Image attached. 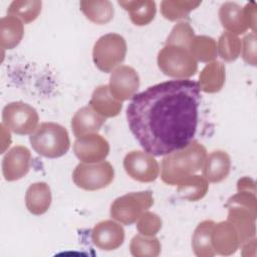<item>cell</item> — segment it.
<instances>
[{"label": "cell", "mask_w": 257, "mask_h": 257, "mask_svg": "<svg viewBox=\"0 0 257 257\" xmlns=\"http://www.w3.org/2000/svg\"><path fill=\"white\" fill-rule=\"evenodd\" d=\"M201 89L198 81H164L135 94L126 108L128 127L141 147L166 156L188 146L195 137Z\"/></svg>", "instance_id": "cell-1"}, {"label": "cell", "mask_w": 257, "mask_h": 257, "mask_svg": "<svg viewBox=\"0 0 257 257\" xmlns=\"http://www.w3.org/2000/svg\"><path fill=\"white\" fill-rule=\"evenodd\" d=\"M206 157V148L193 140L185 148L166 155L161 167L162 181L168 185H178L184 179L199 172Z\"/></svg>", "instance_id": "cell-2"}, {"label": "cell", "mask_w": 257, "mask_h": 257, "mask_svg": "<svg viewBox=\"0 0 257 257\" xmlns=\"http://www.w3.org/2000/svg\"><path fill=\"white\" fill-rule=\"evenodd\" d=\"M32 149L40 156L48 159L60 158L70 148L69 135L59 123L42 122L29 137Z\"/></svg>", "instance_id": "cell-3"}, {"label": "cell", "mask_w": 257, "mask_h": 257, "mask_svg": "<svg viewBox=\"0 0 257 257\" xmlns=\"http://www.w3.org/2000/svg\"><path fill=\"white\" fill-rule=\"evenodd\" d=\"M157 63L160 70L167 76L187 79L198 70V61L185 47L165 45L158 53Z\"/></svg>", "instance_id": "cell-4"}, {"label": "cell", "mask_w": 257, "mask_h": 257, "mask_svg": "<svg viewBox=\"0 0 257 257\" xmlns=\"http://www.w3.org/2000/svg\"><path fill=\"white\" fill-rule=\"evenodd\" d=\"M126 42L117 33H107L99 37L92 49V59L95 66L102 72H112L124 60Z\"/></svg>", "instance_id": "cell-5"}, {"label": "cell", "mask_w": 257, "mask_h": 257, "mask_svg": "<svg viewBox=\"0 0 257 257\" xmlns=\"http://www.w3.org/2000/svg\"><path fill=\"white\" fill-rule=\"evenodd\" d=\"M154 204L151 191L132 192L116 198L110 205V217L123 225H132Z\"/></svg>", "instance_id": "cell-6"}, {"label": "cell", "mask_w": 257, "mask_h": 257, "mask_svg": "<svg viewBox=\"0 0 257 257\" xmlns=\"http://www.w3.org/2000/svg\"><path fill=\"white\" fill-rule=\"evenodd\" d=\"M114 178V170L109 162L79 163L73 173V183L85 191H97L110 185Z\"/></svg>", "instance_id": "cell-7"}, {"label": "cell", "mask_w": 257, "mask_h": 257, "mask_svg": "<svg viewBox=\"0 0 257 257\" xmlns=\"http://www.w3.org/2000/svg\"><path fill=\"white\" fill-rule=\"evenodd\" d=\"M39 116L34 107L23 101L6 104L2 110V123L16 135H31L38 127Z\"/></svg>", "instance_id": "cell-8"}, {"label": "cell", "mask_w": 257, "mask_h": 257, "mask_svg": "<svg viewBox=\"0 0 257 257\" xmlns=\"http://www.w3.org/2000/svg\"><path fill=\"white\" fill-rule=\"evenodd\" d=\"M125 173L135 181L151 183L157 180L160 173L158 161L146 151H132L123 159Z\"/></svg>", "instance_id": "cell-9"}, {"label": "cell", "mask_w": 257, "mask_h": 257, "mask_svg": "<svg viewBox=\"0 0 257 257\" xmlns=\"http://www.w3.org/2000/svg\"><path fill=\"white\" fill-rule=\"evenodd\" d=\"M73 152L82 163H98L108 156L109 144L97 133L89 134L76 138L73 144Z\"/></svg>", "instance_id": "cell-10"}, {"label": "cell", "mask_w": 257, "mask_h": 257, "mask_svg": "<svg viewBox=\"0 0 257 257\" xmlns=\"http://www.w3.org/2000/svg\"><path fill=\"white\" fill-rule=\"evenodd\" d=\"M110 93L119 101L133 98L140 87V77L135 68L128 65H119L110 74Z\"/></svg>", "instance_id": "cell-11"}, {"label": "cell", "mask_w": 257, "mask_h": 257, "mask_svg": "<svg viewBox=\"0 0 257 257\" xmlns=\"http://www.w3.org/2000/svg\"><path fill=\"white\" fill-rule=\"evenodd\" d=\"M91 241L102 251H112L120 247L124 241V230L115 220L98 222L91 230Z\"/></svg>", "instance_id": "cell-12"}, {"label": "cell", "mask_w": 257, "mask_h": 257, "mask_svg": "<svg viewBox=\"0 0 257 257\" xmlns=\"http://www.w3.org/2000/svg\"><path fill=\"white\" fill-rule=\"evenodd\" d=\"M31 153L24 146H15L10 149L2 160L3 177L8 182L22 179L30 170Z\"/></svg>", "instance_id": "cell-13"}, {"label": "cell", "mask_w": 257, "mask_h": 257, "mask_svg": "<svg viewBox=\"0 0 257 257\" xmlns=\"http://www.w3.org/2000/svg\"><path fill=\"white\" fill-rule=\"evenodd\" d=\"M211 243L215 254L223 256L234 254L240 246L238 233L229 221L215 223L211 234Z\"/></svg>", "instance_id": "cell-14"}, {"label": "cell", "mask_w": 257, "mask_h": 257, "mask_svg": "<svg viewBox=\"0 0 257 257\" xmlns=\"http://www.w3.org/2000/svg\"><path fill=\"white\" fill-rule=\"evenodd\" d=\"M228 218L229 221L236 229L240 245L249 241L256 236V215L253 214L249 209L239 205H229Z\"/></svg>", "instance_id": "cell-15"}, {"label": "cell", "mask_w": 257, "mask_h": 257, "mask_svg": "<svg viewBox=\"0 0 257 257\" xmlns=\"http://www.w3.org/2000/svg\"><path fill=\"white\" fill-rule=\"evenodd\" d=\"M231 170V158L221 150L211 152L205 159L202 167L203 176L210 183H220L224 181Z\"/></svg>", "instance_id": "cell-16"}, {"label": "cell", "mask_w": 257, "mask_h": 257, "mask_svg": "<svg viewBox=\"0 0 257 257\" xmlns=\"http://www.w3.org/2000/svg\"><path fill=\"white\" fill-rule=\"evenodd\" d=\"M105 122V118L92 109L90 105L79 108L71 119L73 135L78 138L89 134H96Z\"/></svg>", "instance_id": "cell-17"}, {"label": "cell", "mask_w": 257, "mask_h": 257, "mask_svg": "<svg viewBox=\"0 0 257 257\" xmlns=\"http://www.w3.org/2000/svg\"><path fill=\"white\" fill-rule=\"evenodd\" d=\"M219 19L222 26L228 32L237 36L249 29L243 8L235 2H225L221 5Z\"/></svg>", "instance_id": "cell-18"}, {"label": "cell", "mask_w": 257, "mask_h": 257, "mask_svg": "<svg viewBox=\"0 0 257 257\" xmlns=\"http://www.w3.org/2000/svg\"><path fill=\"white\" fill-rule=\"evenodd\" d=\"M89 105L94 111L104 118L118 115L122 108V102L110 93L107 84L99 85L93 90L89 100Z\"/></svg>", "instance_id": "cell-19"}, {"label": "cell", "mask_w": 257, "mask_h": 257, "mask_svg": "<svg viewBox=\"0 0 257 257\" xmlns=\"http://www.w3.org/2000/svg\"><path fill=\"white\" fill-rule=\"evenodd\" d=\"M51 201V191L47 183L37 182L28 187L25 194V205L32 215L40 216L46 213Z\"/></svg>", "instance_id": "cell-20"}, {"label": "cell", "mask_w": 257, "mask_h": 257, "mask_svg": "<svg viewBox=\"0 0 257 257\" xmlns=\"http://www.w3.org/2000/svg\"><path fill=\"white\" fill-rule=\"evenodd\" d=\"M226 79V69L223 62L214 60L205 65L199 74L200 89L207 93H215L222 89Z\"/></svg>", "instance_id": "cell-21"}, {"label": "cell", "mask_w": 257, "mask_h": 257, "mask_svg": "<svg viewBox=\"0 0 257 257\" xmlns=\"http://www.w3.org/2000/svg\"><path fill=\"white\" fill-rule=\"evenodd\" d=\"M125 11L128 12L131 21L137 26H145L151 23L157 12L155 1L151 0H135V1H118Z\"/></svg>", "instance_id": "cell-22"}, {"label": "cell", "mask_w": 257, "mask_h": 257, "mask_svg": "<svg viewBox=\"0 0 257 257\" xmlns=\"http://www.w3.org/2000/svg\"><path fill=\"white\" fill-rule=\"evenodd\" d=\"M79 9L84 16L95 24H106L114 15V8L108 0H82Z\"/></svg>", "instance_id": "cell-23"}, {"label": "cell", "mask_w": 257, "mask_h": 257, "mask_svg": "<svg viewBox=\"0 0 257 257\" xmlns=\"http://www.w3.org/2000/svg\"><path fill=\"white\" fill-rule=\"evenodd\" d=\"M24 35L23 22L15 16L7 15L0 20V45L3 49H13Z\"/></svg>", "instance_id": "cell-24"}, {"label": "cell", "mask_w": 257, "mask_h": 257, "mask_svg": "<svg viewBox=\"0 0 257 257\" xmlns=\"http://www.w3.org/2000/svg\"><path fill=\"white\" fill-rule=\"evenodd\" d=\"M215 222L204 220L198 224L192 235V249L198 257H213L215 251L211 243V234Z\"/></svg>", "instance_id": "cell-25"}, {"label": "cell", "mask_w": 257, "mask_h": 257, "mask_svg": "<svg viewBox=\"0 0 257 257\" xmlns=\"http://www.w3.org/2000/svg\"><path fill=\"white\" fill-rule=\"evenodd\" d=\"M177 194L183 200L196 202L203 199L209 190V182L204 176L192 175L177 185Z\"/></svg>", "instance_id": "cell-26"}, {"label": "cell", "mask_w": 257, "mask_h": 257, "mask_svg": "<svg viewBox=\"0 0 257 257\" xmlns=\"http://www.w3.org/2000/svg\"><path fill=\"white\" fill-rule=\"evenodd\" d=\"M189 50L197 61L209 63L217 57V43L214 38L207 35L195 36Z\"/></svg>", "instance_id": "cell-27"}, {"label": "cell", "mask_w": 257, "mask_h": 257, "mask_svg": "<svg viewBox=\"0 0 257 257\" xmlns=\"http://www.w3.org/2000/svg\"><path fill=\"white\" fill-rule=\"evenodd\" d=\"M42 2L38 0H16L13 1L8 9V15H12L20 19L23 23L33 22L41 13Z\"/></svg>", "instance_id": "cell-28"}, {"label": "cell", "mask_w": 257, "mask_h": 257, "mask_svg": "<svg viewBox=\"0 0 257 257\" xmlns=\"http://www.w3.org/2000/svg\"><path fill=\"white\" fill-rule=\"evenodd\" d=\"M201 3V1L165 0L161 2V13L167 20L176 21L186 18Z\"/></svg>", "instance_id": "cell-29"}, {"label": "cell", "mask_w": 257, "mask_h": 257, "mask_svg": "<svg viewBox=\"0 0 257 257\" xmlns=\"http://www.w3.org/2000/svg\"><path fill=\"white\" fill-rule=\"evenodd\" d=\"M130 250L136 257H157L161 253V243L155 236L139 234L131 240Z\"/></svg>", "instance_id": "cell-30"}, {"label": "cell", "mask_w": 257, "mask_h": 257, "mask_svg": "<svg viewBox=\"0 0 257 257\" xmlns=\"http://www.w3.org/2000/svg\"><path fill=\"white\" fill-rule=\"evenodd\" d=\"M241 53V40L240 38L228 31L221 34L217 44V54L227 61L231 62L236 60Z\"/></svg>", "instance_id": "cell-31"}, {"label": "cell", "mask_w": 257, "mask_h": 257, "mask_svg": "<svg viewBox=\"0 0 257 257\" xmlns=\"http://www.w3.org/2000/svg\"><path fill=\"white\" fill-rule=\"evenodd\" d=\"M194 37L195 34L192 26L188 22H179L173 27L169 34L166 40V45L181 46L189 49Z\"/></svg>", "instance_id": "cell-32"}, {"label": "cell", "mask_w": 257, "mask_h": 257, "mask_svg": "<svg viewBox=\"0 0 257 257\" xmlns=\"http://www.w3.org/2000/svg\"><path fill=\"white\" fill-rule=\"evenodd\" d=\"M162 228V219L159 215L146 211L137 220V229L144 236H155Z\"/></svg>", "instance_id": "cell-33"}, {"label": "cell", "mask_w": 257, "mask_h": 257, "mask_svg": "<svg viewBox=\"0 0 257 257\" xmlns=\"http://www.w3.org/2000/svg\"><path fill=\"white\" fill-rule=\"evenodd\" d=\"M229 205H239L249 209L253 214L257 216V198L256 192L241 190L237 191V194L230 197L226 203V206Z\"/></svg>", "instance_id": "cell-34"}, {"label": "cell", "mask_w": 257, "mask_h": 257, "mask_svg": "<svg viewBox=\"0 0 257 257\" xmlns=\"http://www.w3.org/2000/svg\"><path fill=\"white\" fill-rule=\"evenodd\" d=\"M256 32H250L243 37L241 41L242 58L247 64L256 65Z\"/></svg>", "instance_id": "cell-35"}, {"label": "cell", "mask_w": 257, "mask_h": 257, "mask_svg": "<svg viewBox=\"0 0 257 257\" xmlns=\"http://www.w3.org/2000/svg\"><path fill=\"white\" fill-rule=\"evenodd\" d=\"M243 10H244V14H245L249 28L252 29V32H256V22H257L256 4L254 2H249L245 5Z\"/></svg>", "instance_id": "cell-36"}, {"label": "cell", "mask_w": 257, "mask_h": 257, "mask_svg": "<svg viewBox=\"0 0 257 257\" xmlns=\"http://www.w3.org/2000/svg\"><path fill=\"white\" fill-rule=\"evenodd\" d=\"M241 190L256 192L254 180L251 179L250 177H243L239 179L237 182V191H241Z\"/></svg>", "instance_id": "cell-37"}, {"label": "cell", "mask_w": 257, "mask_h": 257, "mask_svg": "<svg viewBox=\"0 0 257 257\" xmlns=\"http://www.w3.org/2000/svg\"><path fill=\"white\" fill-rule=\"evenodd\" d=\"M0 127H1V152L4 153L5 150L11 144V135L9 132L10 130H8L3 123H1Z\"/></svg>", "instance_id": "cell-38"}, {"label": "cell", "mask_w": 257, "mask_h": 257, "mask_svg": "<svg viewBox=\"0 0 257 257\" xmlns=\"http://www.w3.org/2000/svg\"><path fill=\"white\" fill-rule=\"evenodd\" d=\"M241 246H242L241 254L243 256H251L250 251H252V253L254 255H256V237L243 243Z\"/></svg>", "instance_id": "cell-39"}]
</instances>
